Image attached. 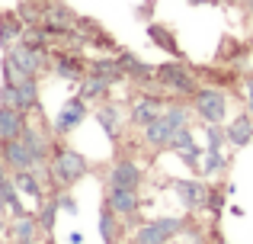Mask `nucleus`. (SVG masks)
I'll use <instances>...</instances> for the list:
<instances>
[{"label": "nucleus", "mask_w": 253, "mask_h": 244, "mask_svg": "<svg viewBox=\"0 0 253 244\" xmlns=\"http://www.w3.org/2000/svg\"><path fill=\"white\" fill-rule=\"evenodd\" d=\"M122 71H131V74H138V77H151V74H157V71H151L148 64H141L138 58H122Z\"/></svg>", "instance_id": "nucleus-23"}, {"label": "nucleus", "mask_w": 253, "mask_h": 244, "mask_svg": "<svg viewBox=\"0 0 253 244\" xmlns=\"http://www.w3.org/2000/svg\"><path fill=\"white\" fill-rule=\"evenodd\" d=\"M157 116H161V100H157V97H144V100H138L135 109H131V119L141 122V125L154 122Z\"/></svg>", "instance_id": "nucleus-10"}, {"label": "nucleus", "mask_w": 253, "mask_h": 244, "mask_svg": "<svg viewBox=\"0 0 253 244\" xmlns=\"http://www.w3.org/2000/svg\"><path fill=\"white\" fill-rule=\"evenodd\" d=\"M109 206L116 209V212H122V215H131V212H135V206H138L135 187H112V193H109Z\"/></svg>", "instance_id": "nucleus-9"}, {"label": "nucleus", "mask_w": 253, "mask_h": 244, "mask_svg": "<svg viewBox=\"0 0 253 244\" xmlns=\"http://www.w3.org/2000/svg\"><path fill=\"white\" fill-rule=\"evenodd\" d=\"M10 206L16 215H23V209H19V202H16V196H13V187L6 183V177L0 174V209H6Z\"/></svg>", "instance_id": "nucleus-16"}, {"label": "nucleus", "mask_w": 253, "mask_h": 244, "mask_svg": "<svg viewBox=\"0 0 253 244\" xmlns=\"http://www.w3.org/2000/svg\"><path fill=\"white\" fill-rule=\"evenodd\" d=\"M45 23H48L51 29H71V23H74V19H71L61 6H51V10H45Z\"/></svg>", "instance_id": "nucleus-15"}, {"label": "nucleus", "mask_w": 253, "mask_h": 244, "mask_svg": "<svg viewBox=\"0 0 253 244\" xmlns=\"http://www.w3.org/2000/svg\"><path fill=\"white\" fill-rule=\"evenodd\" d=\"M183 125H186L183 109H167V113L157 116L154 122H148V142L151 145H167V142H173V135H176Z\"/></svg>", "instance_id": "nucleus-1"}, {"label": "nucleus", "mask_w": 253, "mask_h": 244, "mask_svg": "<svg viewBox=\"0 0 253 244\" xmlns=\"http://www.w3.org/2000/svg\"><path fill=\"white\" fill-rule=\"evenodd\" d=\"M179 228H183V222L176 219H161V222H151V225H144L141 232H138L135 244H164L170 238V235H176Z\"/></svg>", "instance_id": "nucleus-3"}, {"label": "nucleus", "mask_w": 253, "mask_h": 244, "mask_svg": "<svg viewBox=\"0 0 253 244\" xmlns=\"http://www.w3.org/2000/svg\"><path fill=\"white\" fill-rule=\"evenodd\" d=\"M84 113H86V106H84V100H71L68 106L61 109V116H58V129L61 132H71L77 122L84 119Z\"/></svg>", "instance_id": "nucleus-12"}, {"label": "nucleus", "mask_w": 253, "mask_h": 244, "mask_svg": "<svg viewBox=\"0 0 253 244\" xmlns=\"http://www.w3.org/2000/svg\"><path fill=\"white\" fill-rule=\"evenodd\" d=\"M151 39H154L157 45H164L167 51H176V42L167 36V29H157V26H151Z\"/></svg>", "instance_id": "nucleus-26"}, {"label": "nucleus", "mask_w": 253, "mask_h": 244, "mask_svg": "<svg viewBox=\"0 0 253 244\" xmlns=\"http://www.w3.org/2000/svg\"><path fill=\"white\" fill-rule=\"evenodd\" d=\"M3 154H6V161H10L16 170H29L32 164H36L32 151L26 148V145L19 142V138H10V142H3Z\"/></svg>", "instance_id": "nucleus-8"}, {"label": "nucleus", "mask_w": 253, "mask_h": 244, "mask_svg": "<svg viewBox=\"0 0 253 244\" xmlns=\"http://www.w3.org/2000/svg\"><path fill=\"white\" fill-rule=\"evenodd\" d=\"M228 138L234 145H247L250 138H253V125H250V119L247 116H237L234 122H231V129H228Z\"/></svg>", "instance_id": "nucleus-13"}, {"label": "nucleus", "mask_w": 253, "mask_h": 244, "mask_svg": "<svg viewBox=\"0 0 253 244\" xmlns=\"http://www.w3.org/2000/svg\"><path fill=\"white\" fill-rule=\"evenodd\" d=\"M93 74L106 77V81H119V74H122V64L119 61H109V58H99V61H93Z\"/></svg>", "instance_id": "nucleus-14"}, {"label": "nucleus", "mask_w": 253, "mask_h": 244, "mask_svg": "<svg viewBox=\"0 0 253 244\" xmlns=\"http://www.w3.org/2000/svg\"><path fill=\"white\" fill-rule=\"evenodd\" d=\"M19 36V23L13 16H3L0 19V42H13Z\"/></svg>", "instance_id": "nucleus-22"}, {"label": "nucleus", "mask_w": 253, "mask_h": 244, "mask_svg": "<svg viewBox=\"0 0 253 244\" xmlns=\"http://www.w3.org/2000/svg\"><path fill=\"white\" fill-rule=\"evenodd\" d=\"M55 212H58V206H48V209H45V215H42L45 225H51V222H55Z\"/></svg>", "instance_id": "nucleus-32"}, {"label": "nucleus", "mask_w": 253, "mask_h": 244, "mask_svg": "<svg viewBox=\"0 0 253 244\" xmlns=\"http://www.w3.org/2000/svg\"><path fill=\"white\" fill-rule=\"evenodd\" d=\"M16 187H19V193H26V196H39V180L32 174H26V170L16 174Z\"/></svg>", "instance_id": "nucleus-20"}, {"label": "nucleus", "mask_w": 253, "mask_h": 244, "mask_svg": "<svg viewBox=\"0 0 253 244\" xmlns=\"http://www.w3.org/2000/svg\"><path fill=\"white\" fill-rule=\"evenodd\" d=\"M196 109L205 122H221L224 119V97L218 90H202V94H196Z\"/></svg>", "instance_id": "nucleus-5"}, {"label": "nucleus", "mask_w": 253, "mask_h": 244, "mask_svg": "<svg viewBox=\"0 0 253 244\" xmlns=\"http://www.w3.org/2000/svg\"><path fill=\"white\" fill-rule=\"evenodd\" d=\"M247 100H250V113H253V81L247 84Z\"/></svg>", "instance_id": "nucleus-33"}, {"label": "nucleus", "mask_w": 253, "mask_h": 244, "mask_svg": "<svg viewBox=\"0 0 253 244\" xmlns=\"http://www.w3.org/2000/svg\"><path fill=\"white\" fill-rule=\"evenodd\" d=\"M99 232H103V238L112 244V238H116V222H112V215H103V219H99Z\"/></svg>", "instance_id": "nucleus-29"}, {"label": "nucleus", "mask_w": 253, "mask_h": 244, "mask_svg": "<svg viewBox=\"0 0 253 244\" xmlns=\"http://www.w3.org/2000/svg\"><path fill=\"white\" fill-rule=\"evenodd\" d=\"M157 77H161L164 87H170L173 94H192L196 90V84H192L189 71H183V64H161Z\"/></svg>", "instance_id": "nucleus-4"}, {"label": "nucleus", "mask_w": 253, "mask_h": 244, "mask_svg": "<svg viewBox=\"0 0 253 244\" xmlns=\"http://www.w3.org/2000/svg\"><path fill=\"white\" fill-rule=\"evenodd\" d=\"M0 100H3L6 106L23 109V106H19V90H16V84H6V87H3V94H0Z\"/></svg>", "instance_id": "nucleus-27"}, {"label": "nucleus", "mask_w": 253, "mask_h": 244, "mask_svg": "<svg viewBox=\"0 0 253 244\" xmlns=\"http://www.w3.org/2000/svg\"><path fill=\"white\" fill-rule=\"evenodd\" d=\"M106 87H109V81H106V77H99V74H93L90 81H86V87H84V97H99Z\"/></svg>", "instance_id": "nucleus-25"}, {"label": "nucleus", "mask_w": 253, "mask_h": 244, "mask_svg": "<svg viewBox=\"0 0 253 244\" xmlns=\"http://www.w3.org/2000/svg\"><path fill=\"white\" fill-rule=\"evenodd\" d=\"M16 90H19V106L29 109L32 103H36V81H32V77H23V81L16 84Z\"/></svg>", "instance_id": "nucleus-17"}, {"label": "nucleus", "mask_w": 253, "mask_h": 244, "mask_svg": "<svg viewBox=\"0 0 253 244\" xmlns=\"http://www.w3.org/2000/svg\"><path fill=\"white\" fill-rule=\"evenodd\" d=\"M0 232H3V225H0Z\"/></svg>", "instance_id": "nucleus-34"}, {"label": "nucleus", "mask_w": 253, "mask_h": 244, "mask_svg": "<svg viewBox=\"0 0 253 244\" xmlns=\"http://www.w3.org/2000/svg\"><path fill=\"white\" fill-rule=\"evenodd\" d=\"M179 196L186 199V206H199V199H202V187H199V183H179Z\"/></svg>", "instance_id": "nucleus-21"}, {"label": "nucleus", "mask_w": 253, "mask_h": 244, "mask_svg": "<svg viewBox=\"0 0 253 244\" xmlns=\"http://www.w3.org/2000/svg\"><path fill=\"white\" fill-rule=\"evenodd\" d=\"M109 183L112 187H135L138 183V167L131 161H119L116 167H112V174H109Z\"/></svg>", "instance_id": "nucleus-11"}, {"label": "nucleus", "mask_w": 253, "mask_h": 244, "mask_svg": "<svg viewBox=\"0 0 253 244\" xmlns=\"http://www.w3.org/2000/svg\"><path fill=\"white\" fill-rule=\"evenodd\" d=\"M86 174V161L77 151H58L55 154V164H51V177L61 183H74Z\"/></svg>", "instance_id": "nucleus-2"}, {"label": "nucleus", "mask_w": 253, "mask_h": 244, "mask_svg": "<svg viewBox=\"0 0 253 244\" xmlns=\"http://www.w3.org/2000/svg\"><path fill=\"white\" fill-rule=\"evenodd\" d=\"M19 142H23L26 148L32 151V157H36V161H39V157L45 154V145H42V138H39L36 132H26V129H23V135H19Z\"/></svg>", "instance_id": "nucleus-19"}, {"label": "nucleus", "mask_w": 253, "mask_h": 244, "mask_svg": "<svg viewBox=\"0 0 253 244\" xmlns=\"http://www.w3.org/2000/svg\"><path fill=\"white\" fill-rule=\"evenodd\" d=\"M173 145H176V151H186V157H196V142H192V135L186 129H179L176 135H173Z\"/></svg>", "instance_id": "nucleus-18"}, {"label": "nucleus", "mask_w": 253, "mask_h": 244, "mask_svg": "<svg viewBox=\"0 0 253 244\" xmlns=\"http://www.w3.org/2000/svg\"><path fill=\"white\" fill-rule=\"evenodd\" d=\"M10 61L16 64L19 71H26V74H36L39 68H42V51L36 49V45H16L10 55Z\"/></svg>", "instance_id": "nucleus-7"}, {"label": "nucleus", "mask_w": 253, "mask_h": 244, "mask_svg": "<svg viewBox=\"0 0 253 244\" xmlns=\"http://www.w3.org/2000/svg\"><path fill=\"white\" fill-rule=\"evenodd\" d=\"M16 238L19 241H32V219H23V215H19V222H16Z\"/></svg>", "instance_id": "nucleus-28"}, {"label": "nucleus", "mask_w": 253, "mask_h": 244, "mask_svg": "<svg viewBox=\"0 0 253 244\" xmlns=\"http://www.w3.org/2000/svg\"><path fill=\"white\" fill-rule=\"evenodd\" d=\"M99 122H103L109 132H116V109H103V113H99Z\"/></svg>", "instance_id": "nucleus-30"}, {"label": "nucleus", "mask_w": 253, "mask_h": 244, "mask_svg": "<svg viewBox=\"0 0 253 244\" xmlns=\"http://www.w3.org/2000/svg\"><path fill=\"white\" fill-rule=\"evenodd\" d=\"M58 74L61 77H81V61L77 58H61L58 61Z\"/></svg>", "instance_id": "nucleus-24"}, {"label": "nucleus", "mask_w": 253, "mask_h": 244, "mask_svg": "<svg viewBox=\"0 0 253 244\" xmlns=\"http://www.w3.org/2000/svg\"><path fill=\"white\" fill-rule=\"evenodd\" d=\"M202 167H205V170H218V167H221V157H218V151H211V154L205 157Z\"/></svg>", "instance_id": "nucleus-31"}, {"label": "nucleus", "mask_w": 253, "mask_h": 244, "mask_svg": "<svg viewBox=\"0 0 253 244\" xmlns=\"http://www.w3.org/2000/svg\"><path fill=\"white\" fill-rule=\"evenodd\" d=\"M23 135V109L16 106H0V142Z\"/></svg>", "instance_id": "nucleus-6"}]
</instances>
